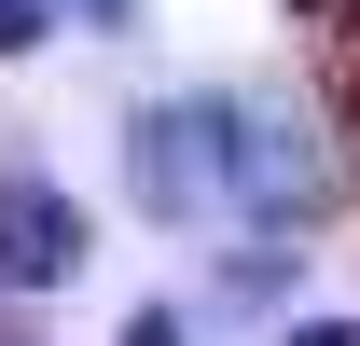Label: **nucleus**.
Segmentation results:
<instances>
[{
  "mask_svg": "<svg viewBox=\"0 0 360 346\" xmlns=\"http://www.w3.org/2000/svg\"><path fill=\"white\" fill-rule=\"evenodd\" d=\"M236 139H250V111H236V97H153V111L125 125L139 208H153V222H208V208H236Z\"/></svg>",
  "mask_w": 360,
  "mask_h": 346,
  "instance_id": "f257e3e1",
  "label": "nucleus"
},
{
  "mask_svg": "<svg viewBox=\"0 0 360 346\" xmlns=\"http://www.w3.org/2000/svg\"><path fill=\"white\" fill-rule=\"evenodd\" d=\"M0 277H14V291L84 277V208H70L56 180H0Z\"/></svg>",
  "mask_w": 360,
  "mask_h": 346,
  "instance_id": "f03ea898",
  "label": "nucleus"
},
{
  "mask_svg": "<svg viewBox=\"0 0 360 346\" xmlns=\"http://www.w3.org/2000/svg\"><path fill=\"white\" fill-rule=\"evenodd\" d=\"M319 194H333L319 139H305V125H277V111H250V139H236V208H250V222H305Z\"/></svg>",
  "mask_w": 360,
  "mask_h": 346,
  "instance_id": "7ed1b4c3",
  "label": "nucleus"
},
{
  "mask_svg": "<svg viewBox=\"0 0 360 346\" xmlns=\"http://www.w3.org/2000/svg\"><path fill=\"white\" fill-rule=\"evenodd\" d=\"M42 28H56L42 0H0V56H28V42H42Z\"/></svg>",
  "mask_w": 360,
  "mask_h": 346,
  "instance_id": "20e7f679",
  "label": "nucleus"
},
{
  "mask_svg": "<svg viewBox=\"0 0 360 346\" xmlns=\"http://www.w3.org/2000/svg\"><path fill=\"white\" fill-rule=\"evenodd\" d=\"M125 346H180V319H167V305H139V319H125Z\"/></svg>",
  "mask_w": 360,
  "mask_h": 346,
  "instance_id": "39448f33",
  "label": "nucleus"
},
{
  "mask_svg": "<svg viewBox=\"0 0 360 346\" xmlns=\"http://www.w3.org/2000/svg\"><path fill=\"white\" fill-rule=\"evenodd\" d=\"M70 14H84V28H125V14H139V0H70Z\"/></svg>",
  "mask_w": 360,
  "mask_h": 346,
  "instance_id": "423d86ee",
  "label": "nucleus"
},
{
  "mask_svg": "<svg viewBox=\"0 0 360 346\" xmlns=\"http://www.w3.org/2000/svg\"><path fill=\"white\" fill-rule=\"evenodd\" d=\"M277 346H360V333H347V319H319V333H277Z\"/></svg>",
  "mask_w": 360,
  "mask_h": 346,
  "instance_id": "0eeeda50",
  "label": "nucleus"
}]
</instances>
